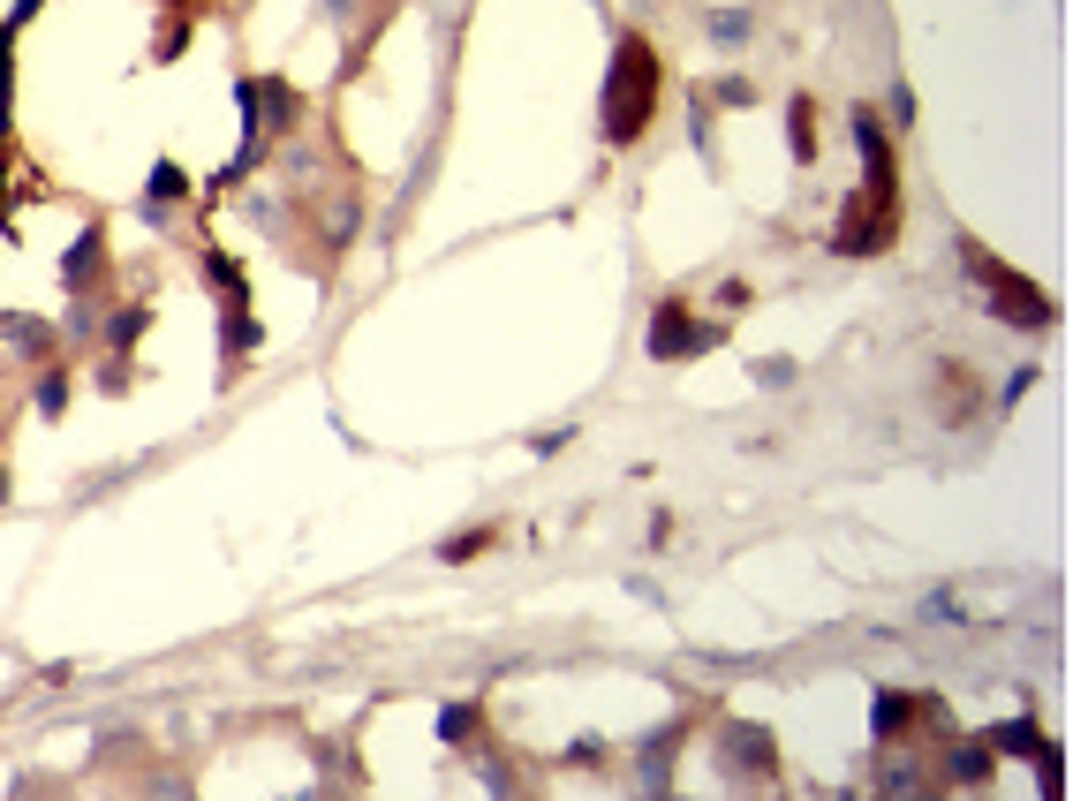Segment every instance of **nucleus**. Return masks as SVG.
Returning <instances> with one entry per match:
<instances>
[{
	"label": "nucleus",
	"instance_id": "nucleus-7",
	"mask_svg": "<svg viewBox=\"0 0 1073 801\" xmlns=\"http://www.w3.org/2000/svg\"><path fill=\"white\" fill-rule=\"evenodd\" d=\"M477 733V711H446V741H469Z\"/></svg>",
	"mask_w": 1073,
	"mask_h": 801
},
{
	"label": "nucleus",
	"instance_id": "nucleus-5",
	"mask_svg": "<svg viewBox=\"0 0 1073 801\" xmlns=\"http://www.w3.org/2000/svg\"><path fill=\"white\" fill-rule=\"evenodd\" d=\"M900 718H915V703H900V696H877V733H885V741H892V733H907Z\"/></svg>",
	"mask_w": 1073,
	"mask_h": 801
},
{
	"label": "nucleus",
	"instance_id": "nucleus-2",
	"mask_svg": "<svg viewBox=\"0 0 1073 801\" xmlns=\"http://www.w3.org/2000/svg\"><path fill=\"white\" fill-rule=\"evenodd\" d=\"M968 265H975V273L990 280V295H998V310H1005V318H1013V325H1043V318H1051V310H1043V295L1028 288V280H1013V273H1005V265H998V257L968 250Z\"/></svg>",
	"mask_w": 1073,
	"mask_h": 801
},
{
	"label": "nucleus",
	"instance_id": "nucleus-3",
	"mask_svg": "<svg viewBox=\"0 0 1073 801\" xmlns=\"http://www.w3.org/2000/svg\"><path fill=\"white\" fill-rule=\"evenodd\" d=\"M650 348H658V356H688V348H711V333H696V325L681 318V303H665L658 318H650Z\"/></svg>",
	"mask_w": 1073,
	"mask_h": 801
},
{
	"label": "nucleus",
	"instance_id": "nucleus-1",
	"mask_svg": "<svg viewBox=\"0 0 1073 801\" xmlns=\"http://www.w3.org/2000/svg\"><path fill=\"white\" fill-rule=\"evenodd\" d=\"M650 91H658V61H650L643 38H620V61H613V84H605V137L635 144L650 121Z\"/></svg>",
	"mask_w": 1073,
	"mask_h": 801
},
{
	"label": "nucleus",
	"instance_id": "nucleus-6",
	"mask_svg": "<svg viewBox=\"0 0 1073 801\" xmlns=\"http://www.w3.org/2000/svg\"><path fill=\"white\" fill-rule=\"evenodd\" d=\"M484 545H492V529H461V537H454V545H446V560H477V552H484Z\"/></svg>",
	"mask_w": 1073,
	"mask_h": 801
},
{
	"label": "nucleus",
	"instance_id": "nucleus-4",
	"mask_svg": "<svg viewBox=\"0 0 1073 801\" xmlns=\"http://www.w3.org/2000/svg\"><path fill=\"white\" fill-rule=\"evenodd\" d=\"M726 756L733 764H771V741L756 726H741V733H726Z\"/></svg>",
	"mask_w": 1073,
	"mask_h": 801
}]
</instances>
